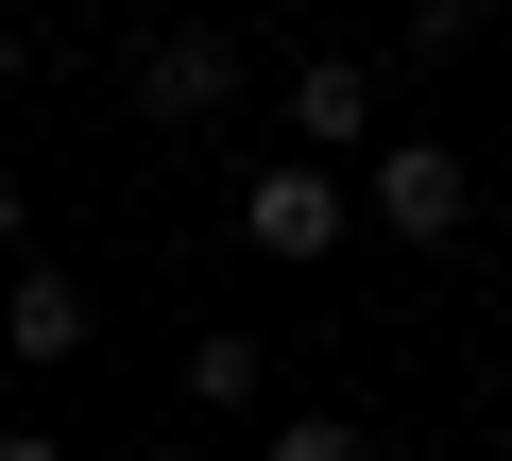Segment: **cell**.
Listing matches in <instances>:
<instances>
[{
  "mask_svg": "<svg viewBox=\"0 0 512 461\" xmlns=\"http://www.w3.org/2000/svg\"><path fill=\"white\" fill-rule=\"evenodd\" d=\"M359 222H376V240H410V257H444L461 240V222H478V171H461V137H376V171H359Z\"/></svg>",
  "mask_w": 512,
  "mask_h": 461,
  "instance_id": "1",
  "label": "cell"
},
{
  "mask_svg": "<svg viewBox=\"0 0 512 461\" xmlns=\"http://www.w3.org/2000/svg\"><path fill=\"white\" fill-rule=\"evenodd\" d=\"M239 240H256V257H342V240H359V188H342V171H308V154H256Z\"/></svg>",
  "mask_w": 512,
  "mask_h": 461,
  "instance_id": "2",
  "label": "cell"
},
{
  "mask_svg": "<svg viewBox=\"0 0 512 461\" xmlns=\"http://www.w3.org/2000/svg\"><path fill=\"white\" fill-rule=\"evenodd\" d=\"M291 154H308V171L376 154V69H359V52H308V69H291Z\"/></svg>",
  "mask_w": 512,
  "mask_h": 461,
  "instance_id": "3",
  "label": "cell"
},
{
  "mask_svg": "<svg viewBox=\"0 0 512 461\" xmlns=\"http://www.w3.org/2000/svg\"><path fill=\"white\" fill-rule=\"evenodd\" d=\"M239 103V35H137V120H222Z\"/></svg>",
  "mask_w": 512,
  "mask_h": 461,
  "instance_id": "4",
  "label": "cell"
},
{
  "mask_svg": "<svg viewBox=\"0 0 512 461\" xmlns=\"http://www.w3.org/2000/svg\"><path fill=\"white\" fill-rule=\"evenodd\" d=\"M0 359H86V274H52V257L0 274Z\"/></svg>",
  "mask_w": 512,
  "mask_h": 461,
  "instance_id": "5",
  "label": "cell"
},
{
  "mask_svg": "<svg viewBox=\"0 0 512 461\" xmlns=\"http://www.w3.org/2000/svg\"><path fill=\"white\" fill-rule=\"evenodd\" d=\"M171 376H188V410H274V342H256V325H205Z\"/></svg>",
  "mask_w": 512,
  "mask_h": 461,
  "instance_id": "6",
  "label": "cell"
},
{
  "mask_svg": "<svg viewBox=\"0 0 512 461\" xmlns=\"http://www.w3.org/2000/svg\"><path fill=\"white\" fill-rule=\"evenodd\" d=\"M256 461H376L342 410H274V427H256Z\"/></svg>",
  "mask_w": 512,
  "mask_h": 461,
  "instance_id": "7",
  "label": "cell"
},
{
  "mask_svg": "<svg viewBox=\"0 0 512 461\" xmlns=\"http://www.w3.org/2000/svg\"><path fill=\"white\" fill-rule=\"evenodd\" d=\"M18 240H35V205H18V188H0V274H18Z\"/></svg>",
  "mask_w": 512,
  "mask_h": 461,
  "instance_id": "8",
  "label": "cell"
},
{
  "mask_svg": "<svg viewBox=\"0 0 512 461\" xmlns=\"http://www.w3.org/2000/svg\"><path fill=\"white\" fill-rule=\"evenodd\" d=\"M0 461H69V444H52V427H0Z\"/></svg>",
  "mask_w": 512,
  "mask_h": 461,
  "instance_id": "9",
  "label": "cell"
},
{
  "mask_svg": "<svg viewBox=\"0 0 512 461\" xmlns=\"http://www.w3.org/2000/svg\"><path fill=\"white\" fill-rule=\"evenodd\" d=\"M0 103H18V35H0Z\"/></svg>",
  "mask_w": 512,
  "mask_h": 461,
  "instance_id": "10",
  "label": "cell"
},
{
  "mask_svg": "<svg viewBox=\"0 0 512 461\" xmlns=\"http://www.w3.org/2000/svg\"><path fill=\"white\" fill-rule=\"evenodd\" d=\"M154 461H205V444H154Z\"/></svg>",
  "mask_w": 512,
  "mask_h": 461,
  "instance_id": "11",
  "label": "cell"
}]
</instances>
